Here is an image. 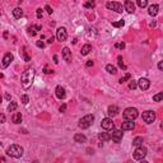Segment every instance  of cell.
<instances>
[{"label": "cell", "mask_w": 163, "mask_h": 163, "mask_svg": "<svg viewBox=\"0 0 163 163\" xmlns=\"http://www.w3.org/2000/svg\"><path fill=\"white\" fill-rule=\"evenodd\" d=\"M55 94H56V97H58L59 99H64L65 97H66V92H65V89L61 87V85H58V87H56Z\"/></svg>", "instance_id": "13"}, {"label": "cell", "mask_w": 163, "mask_h": 163, "mask_svg": "<svg viewBox=\"0 0 163 163\" xmlns=\"http://www.w3.org/2000/svg\"><path fill=\"white\" fill-rule=\"evenodd\" d=\"M91 51H92V46H91V45H84V46L82 47V51H80V54L82 55H88V54L91 52Z\"/></svg>", "instance_id": "22"}, {"label": "cell", "mask_w": 163, "mask_h": 163, "mask_svg": "<svg viewBox=\"0 0 163 163\" xmlns=\"http://www.w3.org/2000/svg\"><path fill=\"white\" fill-rule=\"evenodd\" d=\"M161 129H162V130H163V122H162V124H161Z\"/></svg>", "instance_id": "47"}, {"label": "cell", "mask_w": 163, "mask_h": 163, "mask_svg": "<svg viewBox=\"0 0 163 163\" xmlns=\"http://www.w3.org/2000/svg\"><path fill=\"white\" fill-rule=\"evenodd\" d=\"M12 121L14 124H21L22 122V113L21 112H15L12 117Z\"/></svg>", "instance_id": "20"}, {"label": "cell", "mask_w": 163, "mask_h": 163, "mask_svg": "<svg viewBox=\"0 0 163 163\" xmlns=\"http://www.w3.org/2000/svg\"><path fill=\"white\" fill-rule=\"evenodd\" d=\"M74 142L75 143H85L87 142V138H85L83 134H75V135H74Z\"/></svg>", "instance_id": "19"}, {"label": "cell", "mask_w": 163, "mask_h": 163, "mask_svg": "<svg viewBox=\"0 0 163 163\" xmlns=\"http://www.w3.org/2000/svg\"><path fill=\"white\" fill-rule=\"evenodd\" d=\"M37 18H42V9H37Z\"/></svg>", "instance_id": "38"}, {"label": "cell", "mask_w": 163, "mask_h": 163, "mask_svg": "<svg viewBox=\"0 0 163 163\" xmlns=\"http://www.w3.org/2000/svg\"><path fill=\"white\" fill-rule=\"evenodd\" d=\"M134 127H135V124H134L133 121H129V120H126V121L122 124V126H121L122 130H133Z\"/></svg>", "instance_id": "18"}, {"label": "cell", "mask_w": 163, "mask_h": 163, "mask_svg": "<svg viewBox=\"0 0 163 163\" xmlns=\"http://www.w3.org/2000/svg\"><path fill=\"white\" fill-rule=\"evenodd\" d=\"M122 116H124L125 120H129V121H134V120H135L136 117L139 116V112H138V110H136V108L129 107V108H126V110L124 111V112H122Z\"/></svg>", "instance_id": "3"}, {"label": "cell", "mask_w": 163, "mask_h": 163, "mask_svg": "<svg viewBox=\"0 0 163 163\" xmlns=\"http://www.w3.org/2000/svg\"><path fill=\"white\" fill-rule=\"evenodd\" d=\"M158 69L159 70H163V61H159L158 62Z\"/></svg>", "instance_id": "43"}, {"label": "cell", "mask_w": 163, "mask_h": 163, "mask_svg": "<svg viewBox=\"0 0 163 163\" xmlns=\"http://www.w3.org/2000/svg\"><path fill=\"white\" fill-rule=\"evenodd\" d=\"M106 7H107V9L115 10V12H117V13H121V12H122V5L120 4V3H116V1H108L107 4H106Z\"/></svg>", "instance_id": "7"}, {"label": "cell", "mask_w": 163, "mask_h": 163, "mask_svg": "<svg viewBox=\"0 0 163 163\" xmlns=\"http://www.w3.org/2000/svg\"><path fill=\"white\" fill-rule=\"evenodd\" d=\"M23 148L21 147V145L18 144H12L9 148L7 149V154L10 157H13V158H21L22 156H23Z\"/></svg>", "instance_id": "2"}, {"label": "cell", "mask_w": 163, "mask_h": 163, "mask_svg": "<svg viewBox=\"0 0 163 163\" xmlns=\"http://www.w3.org/2000/svg\"><path fill=\"white\" fill-rule=\"evenodd\" d=\"M0 119H1V122H5V116L3 115V113H1V116H0Z\"/></svg>", "instance_id": "45"}, {"label": "cell", "mask_w": 163, "mask_h": 163, "mask_svg": "<svg viewBox=\"0 0 163 163\" xmlns=\"http://www.w3.org/2000/svg\"><path fill=\"white\" fill-rule=\"evenodd\" d=\"M138 7H140V8H145L148 5V0H138Z\"/></svg>", "instance_id": "31"}, {"label": "cell", "mask_w": 163, "mask_h": 163, "mask_svg": "<svg viewBox=\"0 0 163 163\" xmlns=\"http://www.w3.org/2000/svg\"><path fill=\"white\" fill-rule=\"evenodd\" d=\"M120 111H119V107H117L116 105H111V106H108V110H107V113H108V116L110 117H113V116H116L117 113H119Z\"/></svg>", "instance_id": "14"}, {"label": "cell", "mask_w": 163, "mask_h": 163, "mask_svg": "<svg viewBox=\"0 0 163 163\" xmlns=\"http://www.w3.org/2000/svg\"><path fill=\"white\" fill-rule=\"evenodd\" d=\"M125 10H126L127 13H134L135 12V4H134L133 1H129V0H126L125 1Z\"/></svg>", "instance_id": "16"}, {"label": "cell", "mask_w": 163, "mask_h": 163, "mask_svg": "<svg viewBox=\"0 0 163 163\" xmlns=\"http://www.w3.org/2000/svg\"><path fill=\"white\" fill-rule=\"evenodd\" d=\"M138 85L142 91H147V89H149V87H150V80L148 78H140L138 82Z\"/></svg>", "instance_id": "11"}, {"label": "cell", "mask_w": 163, "mask_h": 163, "mask_svg": "<svg viewBox=\"0 0 163 163\" xmlns=\"http://www.w3.org/2000/svg\"><path fill=\"white\" fill-rule=\"evenodd\" d=\"M142 117L145 124H152L156 120V112H153V111H145V112H143Z\"/></svg>", "instance_id": "6"}, {"label": "cell", "mask_w": 163, "mask_h": 163, "mask_svg": "<svg viewBox=\"0 0 163 163\" xmlns=\"http://www.w3.org/2000/svg\"><path fill=\"white\" fill-rule=\"evenodd\" d=\"M163 99V92H159V93H157V94H154L153 96V101L154 102H161Z\"/></svg>", "instance_id": "28"}, {"label": "cell", "mask_w": 163, "mask_h": 163, "mask_svg": "<svg viewBox=\"0 0 163 163\" xmlns=\"http://www.w3.org/2000/svg\"><path fill=\"white\" fill-rule=\"evenodd\" d=\"M106 70L108 71V73L110 74H112V75H115V74L117 73V69H116V66H113V65H107V66H106Z\"/></svg>", "instance_id": "25"}, {"label": "cell", "mask_w": 163, "mask_h": 163, "mask_svg": "<svg viewBox=\"0 0 163 163\" xmlns=\"http://www.w3.org/2000/svg\"><path fill=\"white\" fill-rule=\"evenodd\" d=\"M54 61H55V62H56V64H58V62H59V61H58V56H56V55H55V56H54Z\"/></svg>", "instance_id": "46"}, {"label": "cell", "mask_w": 163, "mask_h": 163, "mask_svg": "<svg viewBox=\"0 0 163 163\" xmlns=\"http://www.w3.org/2000/svg\"><path fill=\"white\" fill-rule=\"evenodd\" d=\"M115 47H116V48H121V50H122V48L125 47V44H124V42H121V44H116Z\"/></svg>", "instance_id": "36"}, {"label": "cell", "mask_w": 163, "mask_h": 163, "mask_svg": "<svg viewBox=\"0 0 163 163\" xmlns=\"http://www.w3.org/2000/svg\"><path fill=\"white\" fill-rule=\"evenodd\" d=\"M28 101H30V98H28V96H27V94H24V96H22V102H23L24 105H27V103H28Z\"/></svg>", "instance_id": "35"}, {"label": "cell", "mask_w": 163, "mask_h": 163, "mask_svg": "<svg viewBox=\"0 0 163 163\" xmlns=\"http://www.w3.org/2000/svg\"><path fill=\"white\" fill-rule=\"evenodd\" d=\"M130 78H131V75H130V74H126V75H125L124 78H121V79H120L119 82L122 84V83H124V82H126V80H129V79H130Z\"/></svg>", "instance_id": "34"}, {"label": "cell", "mask_w": 163, "mask_h": 163, "mask_svg": "<svg viewBox=\"0 0 163 163\" xmlns=\"http://www.w3.org/2000/svg\"><path fill=\"white\" fill-rule=\"evenodd\" d=\"M122 130H113L112 129V133H111V139H112L113 143H120L122 140Z\"/></svg>", "instance_id": "10"}, {"label": "cell", "mask_w": 163, "mask_h": 163, "mask_svg": "<svg viewBox=\"0 0 163 163\" xmlns=\"http://www.w3.org/2000/svg\"><path fill=\"white\" fill-rule=\"evenodd\" d=\"M96 7V1L94 0H85L84 3V8H87V9H92V8Z\"/></svg>", "instance_id": "24"}, {"label": "cell", "mask_w": 163, "mask_h": 163, "mask_svg": "<svg viewBox=\"0 0 163 163\" xmlns=\"http://www.w3.org/2000/svg\"><path fill=\"white\" fill-rule=\"evenodd\" d=\"M93 121H94V116L93 115H85L84 117H82V119L79 120L78 126L80 129H88L91 125L93 124Z\"/></svg>", "instance_id": "4"}, {"label": "cell", "mask_w": 163, "mask_h": 163, "mask_svg": "<svg viewBox=\"0 0 163 163\" xmlns=\"http://www.w3.org/2000/svg\"><path fill=\"white\" fill-rule=\"evenodd\" d=\"M33 79H35V70L33 69H28L25 70L23 74H22V87L24 89H28V88L32 85Z\"/></svg>", "instance_id": "1"}, {"label": "cell", "mask_w": 163, "mask_h": 163, "mask_svg": "<svg viewBox=\"0 0 163 163\" xmlns=\"http://www.w3.org/2000/svg\"><path fill=\"white\" fill-rule=\"evenodd\" d=\"M36 45H37V47H45V44H44V42H42V41H37L36 42Z\"/></svg>", "instance_id": "37"}, {"label": "cell", "mask_w": 163, "mask_h": 163, "mask_svg": "<svg viewBox=\"0 0 163 163\" xmlns=\"http://www.w3.org/2000/svg\"><path fill=\"white\" fill-rule=\"evenodd\" d=\"M13 55L10 52H8V54H5V56L3 58V62H1V66L3 68H8L10 65V62L13 61Z\"/></svg>", "instance_id": "12"}, {"label": "cell", "mask_w": 163, "mask_h": 163, "mask_svg": "<svg viewBox=\"0 0 163 163\" xmlns=\"http://www.w3.org/2000/svg\"><path fill=\"white\" fill-rule=\"evenodd\" d=\"M136 87H138V82L136 80H130V83H129V88L130 89H136Z\"/></svg>", "instance_id": "30"}, {"label": "cell", "mask_w": 163, "mask_h": 163, "mask_svg": "<svg viewBox=\"0 0 163 163\" xmlns=\"http://www.w3.org/2000/svg\"><path fill=\"white\" fill-rule=\"evenodd\" d=\"M98 138H99V140H101L102 143L103 142H107V140H110L111 139V135L110 134H107V133H101L98 135Z\"/></svg>", "instance_id": "23"}, {"label": "cell", "mask_w": 163, "mask_h": 163, "mask_svg": "<svg viewBox=\"0 0 163 163\" xmlns=\"http://www.w3.org/2000/svg\"><path fill=\"white\" fill-rule=\"evenodd\" d=\"M52 41H54V37H51V38L47 40V44H52Z\"/></svg>", "instance_id": "44"}, {"label": "cell", "mask_w": 163, "mask_h": 163, "mask_svg": "<svg viewBox=\"0 0 163 163\" xmlns=\"http://www.w3.org/2000/svg\"><path fill=\"white\" fill-rule=\"evenodd\" d=\"M52 71H54L52 69H51V70H50V69H48V68H47V66H45V73H46V74H50V73H52Z\"/></svg>", "instance_id": "42"}, {"label": "cell", "mask_w": 163, "mask_h": 163, "mask_svg": "<svg viewBox=\"0 0 163 163\" xmlns=\"http://www.w3.org/2000/svg\"><path fill=\"white\" fill-rule=\"evenodd\" d=\"M13 15H14V18H17V19L22 18V17H23V10H22L21 8H15V9L13 10Z\"/></svg>", "instance_id": "21"}, {"label": "cell", "mask_w": 163, "mask_h": 163, "mask_svg": "<svg viewBox=\"0 0 163 163\" xmlns=\"http://www.w3.org/2000/svg\"><path fill=\"white\" fill-rule=\"evenodd\" d=\"M17 107H18V103H17V102H10L9 106H8V111H9V112H13V111L17 110Z\"/></svg>", "instance_id": "29"}, {"label": "cell", "mask_w": 163, "mask_h": 163, "mask_svg": "<svg viewBox=\"0 0 163 163\" xmlns=\"http://www.w3.org/2000/svg\"><path fill=\"white\" fill-rule=\"evenodd\" d=\"M147 153H148V150H147V148H144V147H138L135 149V152H134V154H133V157H134V159L135 161H143V158H144L145 156H147Z\"/></svg>", "instance_id": "5"}, {"label": "cell", "mask_w": 163, "mask_h": 163, "mask_svg": "<svg viewBox=\"0 0 163 163\" xmlns=\"http://www.w3.org/2000/svg\"><path fill=\"white\" fill-rule=\"evenodd\" d=\"M56 38H58L59 41H61V42H64L65 40L68 38L66 30H65L64 27H60V28H58V31H56Z\"/></svg>", "instance_id": "9"}, {"label": "cell", "mask_w": 163, "mask_h": 163, "mask_svg": "<svg viewBox=\"0 0 163 163\" xmlns=\"http://www.w3.org/2000/svg\"><path fill=\"white\" fill-rule=\"evenodd\" d=\"M158 10H159V8H158V5H156V4L150 5V7L148 8V13H149V15H152V17H156L157 14H158Z\"/></svg>", "instance_id": "17"}, {"label": "cell", "mask_w": 163, "mask_h": 163, "mask_svg": "<svg viewBox=\"0 0 163 163\" xmlns=\"http://www.w3.org/2000/svg\"><path fill=\"white\" fill-rule=\"evenodd\" d=\"M45 9H46V10H47V12L50 13V14H52V12H54V10L51 9V7H50V5H46V7H45Z\"/></svg>", "instance_id": "39"}, {"label": "cell", "mask_w": 163, "mask_h": 163, "mask_svg": "<svg viewBox=\"0 0 163 163\" xmlns=\"http://www.w3.org/2000/svg\"><path fill=\"white\" fill-rule=\"evenodd\" d=\"M125 24V22L124 21H119V22H113L112 25L113 27H116V28H119V27H122V25Z\"/></svg>", "instance_id": "33"}, {"label": "cell", "mask_w": 163, "mask_h": 163, "mask_svg": "<svg viewBox=\"0 0 163 163\" xmlns=\"http://www.w3.org/2000/svg\"><path fill=\"white\" fill-rule=\"evenodd\" d=\"M36 30H40V27H35V25H31L30 28H28V35L30 36H35L37 33Z\"/></svg>", "instance_id": "26"}, {"label": "cell", "mask_w": 163, "mask_h": 163, "mask_svg": "<svg viewBox=\"0 0 163 163\" xmlns=\"http://www.w3.org/2000/svg\"><path fill=\"white\" fill-rule=\"evenodd\" d=\"M85 65H87V68L93 66V61H92V60H88V61H87V64H85Z\"/></svg>", "instance_id": "41"}, {"label": "cell", "mask_w": 163, "mask_h": 163, "mask_svg": "<svg viewBox=\"0 0 163 163\" xmlns=\"http://www.w3.org/2000/svg\"><path fill=\"white\" fill-rule=\"evenodd\" d=\"M65 111H66V105H62L61 107H60V112H65Z\"/></svg>", "instance_id": "40"}, {"label": "cell", "mask_w": 163, "mask_h": 163, "mask_svg": "<svg viewBox=\"0 0 163 163\" xmlns=\"http://www.w3.org/2000/svg\"><path fill=\"white\" fill-rule=\"evenodd\" d=\"M62 59L66 62L71 61V51L69 50V47H64L62 48Z\"/></svg>", "instance_id": "15"}, {"label": "cell", "mask_w": 163, "mask_h": 163, "mask_svg": "<svg viewBox=\"0 0 163 163\" xmlns=\"http://www.w3.org/2000/svg\"><path fill=\"white\" fill-rule=\"evenodd\" d=\"M133 144L135 145V147H140V145L143 144V138L142 136H136V138L133 140Z\"/></svg>", "instance_id": "27"}, {"label": "cell", "mask_w": 163, "mask_h": 163, "mask_svg": "<svg viewBox=\"0 0 163 163\" xmlns=\"http://www.w3.org/2000/svg\"><path fill=\"white\" fill-rule=\"evenodd\" d=\"M117 64H119L120 68H122V69H126V66H125L124 62H122V56H117Z\"/></svg>", "instance_id": "32"}, {"label": "cell", "mask_w": 163, "mask_h": 163, "mask_svg": "<svg viewBox=\"0 0 163 163\" xmlns=\"http://www.w3.org/2000/svg\"><path fill=\"white\" fill-rule=\"evenodd\" d=\"M101 126H102V129H105V130H112V129L115 127V124H113L112 119H110V117H106V119L102 120Z\"/></svg>", "instance_id": "8"}]
</instances>
